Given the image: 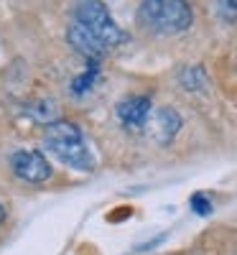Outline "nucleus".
<instances>
[{
  "mask_svg": "<svg viewBox=\"0 0 237 255\" xmlns=\"http://www.w3.org/2000/svg\"><path fill=\"white\" fill-rule=\"evenodd\" d=\"M44 148L59 163L74 168V171H92L95 156L90 151L82 130L69 120H54L46 125L44 133Z\"/></svg>",
  "mask_w": 237,
  "mask_h": 255,
  "instance_id": "f257e3e1",
  "label": "nucleus"
},
{
  "mask_svg": "<svg viewBox=\"0 0 237 255\" xmlns=\"http://www.w3.org/2000/svg\"><path fill=\"white\" fill-rule=\"evenodd\" d=\"M135 20L153 36H181L194 23V8L189 0H143Z\"/></svg>",
  "mask_w": 237,
  "mask_h": 255,
  "instance_id": "f03ea898",
  "label": "nucleus"
},
{
  "mask_svg": "<svg viewBox=\"0 0 237 255\" xmlns=\"http://www.w3.org/2000/svg\"><path fill=\"white\" fill-rule=\"evenodd\" d=\"M72 13H74L72 20L84 26L95 38H100L107 51H113L115 46H120L127 38L125 31L115 23V18L110 15V10H107V5L102 0H74Z\"/></svg>",
  "mask_w": 237,
  "mask_h": 255,
  "instance_id": "7ed1b4c3",
  "label": "nucleus"
},
{
  "mask_svg": "<svg viewBox=\"0 0 237 255\" xmlns=\"http://www.w3.org/2000/svg\"><path fill=\"white\" fill-rule=\"evenodd\" d=\"M10 168L18 179H23L28 184H44L54 174L46 153L44 151H28V148L10 153Z\"/></svg>",
  "mask_w": 237,
  "mask_h": 255,
  "instance_id": "20e7f679",
  "label": "nucleus"
},
{
  "mask_svg": "<svg viewBox=\"0 0 237 255\" xmlns=\"http://www.w3.org/2000/svg\"><path fill=\"white\" fill-rule=\"evenodd\" d=\"M150 113H153L150 95H130V97L120 100L115 108V115L127 133H140L150 120Z\"/></svg>",
  "mask_w": 237,
  "mask_h": 255,
  "instance_id": "39448f33",
  "label": "nucleus"
},
{
  "mask_svg": "<svg viewBox=\"0 0 237 255\" xmlns=\"http://www.w3.org/2000/svg\"><path fill=\"white\" fill-rule=\"evenodd\" d=\"M67 41H69V46L87 61H102V56L107 54V49L102 46V41L95 38L84 26H79L77 20H72L69 28H67Z\"/></svg>",
  "mask_w": 237,
  "mask_h": 255,
  "instance_id": "423d86ee",
  "label": "nucleus"
},
{
  "mask_svg": "<svg viewBox=\"0 0 237 255\" xmlns=\"http://www.w3.org/2000/svg\"><path fill=\"white\" fill-rule=\"evenodd\" d=\"M153 125H156V140L161 145H168L181 130V115L174 108H161L156 113V123Z\"/></svg>",
  "mask_w": 237,
  "mask_h": 255,
  "instance_id": "0eeeda50",
  "label": "nucleus"
},
{
  "mask_svg": "<svg viewBox=\"0 0 237 255\" xmlns=\"http://www.w3.org/2000/svg\"><path fill=\"white\" fill-rule=\"evenodd\" d=\"M100 77H102L100 61H87V69L72 79V95H74V97H84L87 92H92L95 84L100 82Z\"/></svg>",
  "mask_w": 237,
  "mask_h": 255,
  "instance_id": "6e6552de",
  "label": "nucleus"
},
{
  "mask_svg": "<svg viewBox=\"0 0 237 255\" xmlns=\"http://www.w3.org/2000/svg\"><path fill=\"white\" fill-rule=\"evenodd\" d=\"M179 84H181L186 92H204L209 87V77H207L204 67L191 64V67H184L179 72Z\"/></svg>",
  "mask_w": 237,
  "mask_h": 255,
  "instance_id": "1a4fd4ad",
  "label": "nucleus"
},
{
  "mask_svg": "<svg viewBox=\"0 0 237 255\" xmlns=\"http://www.w3.org/2000/svg\"><path fill=\"white\" fill-rule=\"evenodd\" d=\"M189 204H191V209L197 212V215H202V217L212 215V199H209L207 194H194V197L189 199Z\"/></svg>",
  "mask_w": 237,
  "mask_h": 255,
  "instance_id": "9d476101",
  "label": "nucleus"
},
{
  "mask_svg": "<svg viewBox=\"0 0 237 255\" xmlns=\"http://www.w3.org/2000/svg\"><path fill=\"white\" fill-rule=\"evenodd\" d=\"M220 15L225 20H237V0H222V8H220Z\"/></svg>",
  "mask_w": 237,
  "mask_h": 255,
  "instance_id": "9b49d317",
  "label": "nucleus"
},
{
  "mask_svg": "<svg viewBox=\"0 0 237 255\" xmlns=\"http://www.w3.org/2000/svg\"><path fill=\"white\" fill-rule=\"evenodd\" d=\"M3 222H5V207L0 204V225H3Z\"/></svg>",
  "mask_w": 237,
  "mask_h": 255,
  "instance_id": "f8f14e48",
  "label": "nucleus"
}]
</instances>
